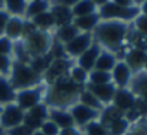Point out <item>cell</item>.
I'll return each mask as SVG.
<instances>
[{"label":"cell","mask_w":147,"mask_h":135,"mask_svg":"<svg viewBox=\"0 0 147 135\" xmlns=\"http://www.w3.org/2000/svg\"><path fill=\"white\" fill-rule=\"evenodd\" d=\"M136 104H137V98H136V95L129 88H121V90L116 91L114 98H113V102H111V105L116 110H119L123 115L127 111L136 108Z\"/></svg>","instance_id":"obj_10"},{"label":"cell","mask_w":147,"mask_h":135,"mask_svg":"<svg viewBox=\"0 0 147 135\" xmlns=\"http://www.w3.org/2000/svg\"><path fill=\"white\" fill-rule=\"evenodd\" d=\"M82 90L83 88L74 84L69 78V76H63L49 86L45 102L50 108L67 110L70 105L77 102L79 94Z\"/></svg>","instance_id":"obj_2"},{"label":"cell","mask_w":147,"mask_h":135,"mask_svg":"<svg viewBox=\"0 0 147 135\" xmlns=\"http://www.w3.org/2000/svg\"><path fill=\"white\" fill-rule=\"evenodd\" d=\"M49 120L53 121L60 130L74 125L70 112L67 110H61V108H50L49 107Z\"/></svg>","instance_id":"obj_17"},{"label":"cell","mask_w":147,"mask_h":135,"mask_svg":"<svg viewBox=\"0 0 147 135\" xmlns=\"http://www.w3.org/2000/svg\"><path fill=\"white\" fill-rule=\"evenodd\" d=\"M24 111H22L16 104H7L1 107L0 111V128L6 132L23 124Z\"/></svg>","instance_id":"obj_7"},{"label":"cell","mask_w":147,"mask_h":135,"mask_svg":"<svg viewBox=\"0 0 147 135\" xmlns=\"http://www.w3.org/2000/svg\"><path fill=\"white\" fill-rule=\"evenodd\" d=\"M98 6L97 13L100 20H117L124 23H133V20L140 14L139 1L136 6L123 7L119 6L114 0L113 1H96Z\"/></svg>","instance_id":"obj_4"},{"label":"cell","mask_w":147,"mask_h":135,"mask_svg":"<svg viewBox=\"0 0 147 135\" xmlns=\"http://www.w3.org/2000/svg\"><path fill=\"white\" fill-rule=\"evenodd\" d=\"M26 114H29L30 117L36 118L40 122H45L46 120H49V107L46 105V102H42V104L33 107L32 110H29Z\"/></svg>","instance_id":"obj_30"},{"label":"cell","mask_w":147,"mask_h":135,"mask_svg":"<svg viewBox=\"0 0 147 135\" xmlns=\"http://www.w3.org/2000/svg\"><path fill=\"white\" fill-rule=\"evenodd\" d=\"M40 131L45 135H59L60 134V128H59L53 121H50V120H46V121L42 124Z\"/></svg>","instance_id":"obj_35"},{"label":"cell","mask_w":147,"mask_h":135,"mask_svg":"<svg viewBox=\"0 0 147 135\" xmlns=\"http://www.w3.org/2000/svg\"><path fill=\"white\" fill-rule=\"evenodd\" d=\"M50 6H51V3L47 0H30V1H27V10H26L24 19L32 20L33 17H36L45 11H49Z\"/></svg>","instance_id":"obj_24"},{"label":"cell","mask_w":147,"mask_h":135,"mask_svg":"<svg viewBox=\"0 0 147 135\" xmlns=\"http://www.w3.org/2000/svg\"><path fill=\"white\" fill-rule=\"evenodd\" d=\"M32 23L36 26L37 30H42V31H54L56 30V21H54V17L50 13V10L33 17Z\"/></svg>","instance_id":"obj_23"},{"label":"cell","mask_w":147,"mask_h":135,"mask_svg":"<svg viewBox=\"0 0 147 135\" xmlns=\"http://www.w3.org/2000/svg\"><path fill=\"white\" fill-rule=\"evenodd\" d=\"M98 21H100L98 13H94V14L84 16V17H76V19H73L71 23L80 33H93Z\"/></svg>","instance_id":"obj_18"},{"label":"cell","mask_w":147,"mask_h":135,"mask_svg":"<svg viewBox=\"0 0 147 135\" xmlns=\"http://www.w3.org/2000/svg\"><path fill=\"white\" fill-rule=\"evenodd\" d=\"M147 58V51L137 48V47H130L126 50L124 55H123V61L129 65V68L133 73L142 71L144 68V63Z\"/></svg>","instance_id":"obj_12"},{"label":"cell","mask_w":147,"mask_h":135,"mask_svg":"<svg viewBox=\"0 0 147 135\" xmlns=\"http://www.w3.org/2000/svg\"><path fill=\"white\" fill-rule=\"evenodd\" d=\"M83 134L84 135H110L107 127H104L100 121H93L90 124H87L83 128Z\"/></svg>","instance_id":"obj_31"},{"label":"cell","mask_w":147,"mask_h":135,"mask_svg":"<svg viewBox=\"0 0 147 135\" xmlns=\"http://www.w3.org/2000/svg\"><path fill=\"white\" fill-rule=\"evenodd\" d=\"M131 76H133V71L129 68V65L123 60H119L114 68L111 70V83L116 86L117 90L129 88Z\"/></svg>","instance_id":"obj_11"},{"label":"cell","mask_w":147,"mask_h":135,"mask_svg":"<svg viewBox=\"0 0 147 135\" xmlns=\"http://www.w3.org/2000/svg\"><path fill=\"white\" fill-rule=\"evenodd\" d=\"M97 9L98 6L94 0H77L76 4L71 7V14H73V19L84 17V16L97 13Z\"/></svg>","instance_id":"obj_20"},{"label":"cell","mask_w":147,"mask_h":135,"mask_svg":"<svg viewBox=\"0 0 147 135\" xmlns=\"http://www.w3.org/2000/svg\"><path fill=\"white\" fill-rule=\"evenodd\" d=\"M109 83H111V73L98 71V70H92V71L89 73L87 84H93V86H103V84H109Z\"/></svg>","instance_id":"obj_28"},{"label":"cell","mask_w":147,"mask_h":135,"mask_svg":"<svg viewBox=\"0 0 147 135\" xmlns=\"http://www.w3.org/2000/svg\"><path fill=\"white\" fill-rule=\"evenodd\" d=\"M4 135H33V131H30L27 127H24V125L22 124V125H19V127H16V128H13V130L6 131Z\"/></svg>","instance_id":"obj_36"},{"label":"cell","mask_w":147,"mask_h":135,"mask_svg":"<svg viewBox=\"0 0 147 135\" xmlns=\"http://www.w3.org/2000/svg\"><path fill=\"white\" fill-rule=\"evenodd\" d=\"M131 27H133V30H134L139 36L147 39V16L139 14V16L133 20Z\"/></svg>","instance_id":"obj_32"},{"label":"cell","mask_w":147,"mask_h":135,"mask_svg":"<svg viewBox=\"0 0 147 135\" xmlns=\"http://www.w3.org/2000/svg\"><path fill=\"white\" fill-rule=\"evenodd\" d=\"M13 41L9 40L4 36H0V55H9L11 57L13 54Z\"/></svg>","instance_id":"obj_34"},{"label":"cell","mask_w":147,"mask_h":135,"mask_svg":"<svg viewBox=\"0 0 147 135\" xmlns=\"http://www.w3.org/2000/svg\"><path fill=\"white\" fill-rule=\"evenodd\" d=\"M139 6H140V14L147 16V0L146 1H139Z\"/></svg>","instance_id":"obj_39"},{"label":"cell","mask_w":147,"mask_h":135,"mask_svg":"<svg viewBox=\"0 0 147 135\" xmlns=\"http://www.w3.org/2000/svg\"><path fill=\"white\" fill-rule=\"evenodd\" d=\"M94 43L93 40V34L92 33H80L77 34L70 43L63 45V50H64V54L71 58V60H76L79 58L86 50L90 48V45Z\"/></svg>","instance_id":"obj_9"},{"label":"cell","mask_w":147,"mask_h":135,"mask_svg":"<svg viewBox=\"0 0 147 135\" xmlns=\"http://www.w3.org/2000/svg\"><path fill=\"white\" fill-rule=\"evenodd\" d=\"M0 135H4V131H3L1 128H0Z\"/></svg>","instance_id":"obj_43"},{"label":"cell","mask_w":147,"mask_h":135,"mask_svg":"<svg viewBox=\"0 0 147 135\" xmlns=\"http://www.w3.org/2000/svg\"><path fill=\"white\" fill-rule=\"evenodd\" d=\"M69 78L74 83V84H77L79 87H82V88H84V86L87 84V77H89V73H86L84 70H82L80 67H77L76 64H73V67L70 68V71H69Z\"/></svg>","instance_id":"obj_29"},{"label":"cell","mask_w":147,"mask_h":135,"mask_svg":"<svg viewBox=\"0 0 147 135\" xmlns=\"http://www.w3.org/2000/svg\"><path fill=\"white\" fill-rule=\"evenodd\" d=\"M117 61L119 60H117V57H116L114 53H110V51H106V50L101 48L97 60H96V64H94V70L111 73V70L114 68V65L117 64Z\"/></svg>","instance_id":"obj_19"},{"label":"cell","mask_w":147,"mask_h":135,"mask_svg":"<svg viewBox=\"0 0 147 135\" xmlns=\"http://www.w3.org/2000/svg\"><path fill=\"white\" fill-rule=\"evenodd\" d=\"M7 78H9L11 87L14 88L16 92L26 90V88L36 87V86L45 83L43 76L34 73L29 64L19 63V61H13V67H11V71H10Z\"/></svg>","instance_id":"obj_3"},{"label":"cell","mask_w":147,"mask_h":135,"mask_svg":"<svg viewBox=\"0 0 147 135\" xmlns=\"http://www.w3.org/2000/svg\"><path fill=\"white\" fill-rule=\"evenodd\" d=\"M59 135H84L83 134V130L73 125V127H69V128H64V130H60V134Z\"/></svg>","instance_id":"obj_38"},{"label":"cell","mask_w":147,"mask_h":135,"mask_svg":"<svg viewBox=\"0 0 147 135\" xmlns=\"http://www.w3.org/2000/svg\"><path fill=\"white\" fill-rule=\"evenodd\" d=\"M16 102V91L7 77L0 76V107Z\"/></svg>","instance_id":"obj_22"},{"label":"cell","mask_w":147,"mask_h":135,"mask_svg":"<svg viewBox=\"0 0 147 135\" xmlns=\"http://www.w3.org/2000/svg\"><path fill=\"white\" fill-rule=\"evenodd\" d=\"M143 70L147 73V58H146V63H144V68H143Z\"/></svg>","instance_id":"obj_42"},{"label":"cell","mask_w":147,"mask_h":135,"mask_svg":"<svg viewBox=\"0 0 147 135\" xmlns=\"http://www.w3.org/2000/svg\"><path fill=\"white\" fill-rule=\"evenodd\" d=\"M33 135H45V134H43L40 130H37V131H34V132H33Z\"/></svg>","instance_id":"obj_40"},{"label":"cell","mask_w":147,"mask_h":135,"mask_svg":"<svg viewBox=\"0 0 147 135\" xmlns=\"http://www.w3.org/2000/svg\"><path fill=\"white\" fill-rule=\"evenodd\" d=\"M4 7V0H0V9Z\"/></svg>","instance_id":"obj_41"},{"label":"cell","mask_w":147,"mask_h":135,"mask_svg":"<svg viewBox=\"0 0 147 135\" xmlns=\"http://www.w3.org/2000/svg\"><path fill=\"white\" fill-rule=\"evenodd\" d=\"M50 13L54 17L56 21V29L66 26V24H71L73 21V14H71V9L70 7H64L61 4H59L57 1H50Z\"/></svg>","instance_id":"obj_15"},{"label":"cell","mask_w":147,"mask_h":135,"mask_svg":"<svg viewBox=\"0 0 147 135\" xmlns=\"http://www.w3.org/2000/svg\"><path fill=\"white\" fill-rule=\"evenodd\" d=\"M80 104H83V105H86V107H89V108H92V110H96L98 112H101L106 107L98 101L97 98L90 92V91L87 90V88H83V90L80 91V94H79V100H77Z\"/></svg>","instance_id":"obj_27"},{"label":"cell","mask_w":147,"mask_h":135,"mask_svg":"<svg viewBox=\"0 0 147 135\" xmlns=\"http://www.w3.org/2000/svg\"><path fill=\"white\" fill-rule=\"evenodd\" d=\"M13 58L9 55H0V76L1 77H9L11 67H13Z\"/></svg>","instance_id":"obj_33"},{"label":"cell","mask_w":147,"mask_h":135,"mask_svg":"<svg viewBox=\"0 0 147 135\" xmlns=\"http://www.w3.org/2000/svg\"><path fill=\"white\" fill-rule=\"evenodd\" d=\"M3 9L11 17L24 19L26 10H27V0H4V7Z\"/></svg>","instance_id":"obj_25"},{"label":"cell","mask_w":147,"mask_h":135,"mask_svg":"<svg viewBox=\"0 0 147 135\" xmlns=\"http://www.w3.org/2000/svg\"><path fill=\"white\" fill-rule=\"evenodd\" d=\"M130 128H131V124L124 118V115L116 118L114 121H111L107 125V130H109L110 135H127Z\"/></svg>","instance_id":"obj_26"},{"label":"cell","mask_w":147,"mask_h":135,"mask_svg":"<svg viewBox=\"0 0 147 135\" xmlns=\"http://www.w3.org/2000/svg\"><path fill=\"white\" fill-rule=\"evenodd\" d=\"M93 40L103 50L119 54L120 50H126V43L131 34V23L117 20H100L93 30Z\"/></svg>","instance_id":"obj_1"},{"label":"cell","mask_w":147,"mask_h":135,"mask_svg":"<svg viewBox=\"0 0 147 135\" xmlns=\"http://www.w3.org/2000/svg\"><path fill=\"white\" fill-rule=\"evenodd\" d=\"M67 111L70 112L74 125L79 127V128H82V130H83L87 124H90V122H93V121H97L98 118H100V112H98V111L92 110V108H89V107L80 104L79 101L74 102L73 105H70V107L67 108Z\"/></svg>","instance_id":"obj_8"},{"label":"cell","mask_w":147,"mask_h":135,"mask_svg":"<svg viewBox=\"0 0 147 135\" xmlns=\"http://www.w3.org/2000/svg\"><path fill=\"white\" fill-rule=\"evenodd\" d=\"M47 88L49 86L46 83H42L36 87H32V88H26V90H22V91H17L16 92V105L27 112L29 110H32L33 107L45 102L46 100V94H47Z\"/></svg>","instance_id":"obj_6"},{"label":"cell","mask_w":147,"mask_h":135,"mask_svg":"<svg viewBox=\"0 0 147 135\" xmlns=\"http://www.w3.org/2000/svg\"><path fill=\"white\" fill-rule=\"evenodd\" d=\"M23 44L30 58L33 57H45L47 55L54 43V31H42L37 30L33 34L24 37Z\"/></svg>","instance_id":"obj_5"},{"label":"cell","mask_w":147,"mask_h":135,"mask_svg":"<svg viewBox=\"0 0 147 135\" xmlns=\"http://www.w3.org/2000/svg\"><path fill=\"white\" fill-rule=\"evenodd\" d=\"M84 88L90 91L98 101L104 105V107H109L111 105L113 102V98H114V94H116V86L113 83H109V84H103V86H93V84H86Z\"/></svg>","instance_id":"obj_13"},{"label":"cell","mask_w":147,"mask_h":135,"mask_svg":"<svg viewBox=\"0 0 147 135\" xmlns=\"http://www.w3.org/2000/svg\"><path fill=\"white\" fill-rule=\"evenodd\" d=\"M9 19H10L9 13H7L4 9H0V36L4 34V27H6Z\"/></svg>","instance_id":"obj_37"},{"label":"cell","mask_w":147,"mask_h":135,"mask_svg":"<svg viewBox=\"0 0 147 135\" xmlns=\"http://www.w3.org/2000/svg\"><path fill=\"white\" fill-rule=\"evenodd\" d=\"M100 51H101V47L97 43H93L89 50H86L79 58L74 60V64L80 67L82 70H84L86 73H90L92 70H94V64H96Z\"/></svg>","instance_id":"obj_14"},{"label":"cell","mask_w":147,"mask_h":135,"mask_svg":"<svg viewBox=\"0 0 147 135\" xmlns=\"http://www.w3.org/2000/svg\"><path fill=\"white\" fill-rule=\"evenodd\" d=\"M77 34H80V31L71 24H66V26H61V27H57L54 30V40L59 43V44L64 45L67 43H70Z\"/></svg>","instance_id":"obj_21"},{"label":"cell","mask_w":147,"mask_h":135,"mask_svg":"<svg viewBox=\"0 0 147 135\" xmlns=\"http://www.w3.org/2000/svg\"><path fill=\"white\" fill-rule=\"evenodd\" d=\"M23 24H24V19L22 17H11L9 19L6 27H4V37H7L9 40L14 41H20L23 39Z\"/></svg>","instance_id":"obj_16"}]
</instances>
